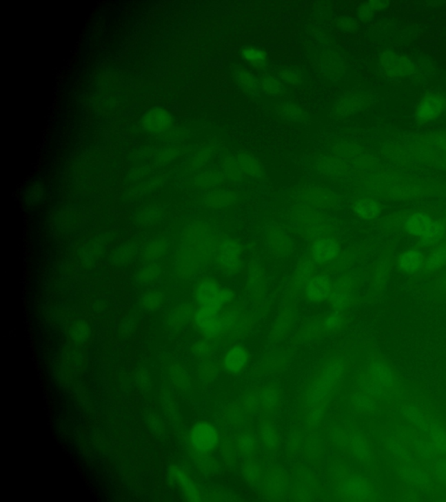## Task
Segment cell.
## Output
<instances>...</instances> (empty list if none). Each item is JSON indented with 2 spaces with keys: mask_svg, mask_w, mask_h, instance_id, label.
<instances>
[{
  "mask_svg": "<svg viewBox=\"0 0 446 502\" xmlns=\"http://www.w3.org/2000/svg\"><path fill=\"white\" fill-rule=\"evenodd\" d=\"M382 230L415 241L422 250H434L446 240V214L432 210L395 213L383 220Z\"/></svg>",
  "mask_w": 446,
  "mask_h": 502,
  "instance_id": "6da1fadb",
  "label": "cell"
},
{
  "mask_svg": "<svg viewBox=\"0 0 446 502\" xmlns=\"http://www.w3.org/2000/svg\"><path fill=\"white\" fill-rule=\"evenodd\" d=\"M234 299L232 290L221 286L214 279H205L197 289L196 299L200 309L210 312L221 313Z\"/></svg>",
  "mask_w": 446,
  "mask_h": 502,
  "instance_id": "7a4b0ae2",
  "label": "cell"
},
{
  "mask_svg": "<svg viewBox=\"0 0 446 502\" xmlns=\"http://www.w3.org/2000/svg\"><path fill=\"white\" fill-rule=\"evenodd\" d=\"M218 270L225 274H236L243 266V248L230 239H218L213 250Z\"/></svg>",
  "mask_w": 446,
  "mask_h": 502,
  "instance_id": "3957f363",
  "label": "cell"
},
{
  "mask_svg": "<svg viewBox=\"0 0 446 502\" xmlns=\"http://www.w3.org/2000/svg\"><path fill=\"white\" fill-rule=\"evenodd\" d=\"M380 65L386 75L394 79L409 77L414 74L413 62L404 54L393 51H385L380 56Z\"/></svg>",
  "mask_w": 446,
  "mask_h": 502,
  "instance_id": "277c9868",
  "label": "cell"
},
{
  "mask_svg": "<svg viewBox=\"0 0 446 502\" xmlns=\"http://www.w3.org/2000/svg\"><path fill=\"white\" fill-rule=\"evenodd\" d=\"M341 253V245L334 237H323L314 240L310 248V259L316 265H329L335 262Z\"/></svg>",
  "mask_w": 446,
  "mask_h": 502,
  "instance_id": "5b68a950",
  "label": "cell"
},
{
  "mask_svg": "<svg viewBox=\"0 0 446 502\" xmlns=\"http://www.w3.org/2000/svg\"><path fill=\"white\" fill-rule=\"evenodd\" d=\"M190 438L193 448L203 454L213 451L219 443V434L216 428L207 422H200L194 425Z\"/></svg>",
  "mask_w": 446,
  "mask_h": 502,
  "instance_id": "8992f818",
  "label": "cell"
},
{
  "mask_svg": "<svg viewBox=\"0 0 446 502\" xmlns=\"http://www.w3.org/2000/svg\"><path fill=\"white\" fill-rule=\"evenodd\" d=\"M194 320L200 331L209 338L220 335L231 322L230 317L203 309L197 310Z\"/></svg>",
  "mask_w": 446,
  "mask_h": 502,
  "instance_id": "52a82bcc",
  "label": "cell"
},
{
  "mask_svg": "<svg viewBox=\"0 0 446 502\" xmlns=\"http://www.w3.org/2000/svg\"><path fill=\"white\" fill-rule=\"evenodd\" d=\"M426 257L425 250L418 246L405 250L398 256L396 262L399 272L409 277L421 275Z\"/></svg>",
  "mask_w": 446,
  "mask_h": 502,
  "instance_id": "ba28073f",
  "label": "cell"
},
{
  "mask_svg": "<svg viewBox=\"0 0 446 502\" xmlns=\"http://www.w3.org/2000/svg\"><path fill=\"white\" fill-rule=\"evenodd\" d=\"M445 110L446 99L441 94L431 92L418 102L415 114L419 121L428 122L436 120Z\"/></svg>",
  "mask_w": 446,
  "mask_h": 502,
  "instance_id": "9c48e42d",
  "label": "cell"
},
{
  "mask_svg": "<svg viewBox=\"0 0 446 502\" xmlns=\"http://www.w3.org/2000/svg\"><path fill=\"white\" fill-rule=\"evenodd\" d=\"M305 294L310 302L320 303L328 300L333 290L332 279L326 274L314 276L305 285Z\"/></svg>",
  "mask_w": 446,
  "mask_h": 502,
  "instance_id": "30bf717a",
  "label": "cell"
},
{
  "mask_svg": "<svg viewBox=\"0 0 446 502\" xmlns=\"http://www.w3.org/2000/svg\"><path fill=\"white\" fill-rule=\"evenodd\" d=\"M340 375V369L338 366H330L323 373L321 378L317 381L316 384L314 386L312 401L313 403H319L323 401L327 396L329 395L330 391L335 385L336 379Z\"/></svg>",
  "mask_w": 446,
  "mask_h": 502,
  "instance_id": "8fae6325",
  "label": "cell"
},
{
  "mask_svg": "<svg viewBox=\"0 0 446 502\" xmlns=\"http://www.w3.org/2000/svg\"><path fill=\"white\" fill-rule=\"evenodd\" d=\"M412 421L419 428L424 430L434 441L435 448L442 452H446V434L444 430L434 423L427 422L420 417V415L416 414L411 415Z\"/></svg>",
  "mask_w": 446,
  "mask_h": 502,
  "instance_id": "7c38bea8",
  "label": "cell"
},
{
  "mask_svg": "<svg viewBox=\"0 0 446 502\" xmlns=\"http://www.w3.org/2000/svg\"><path fill=\"white\" fill-rule=\"evenodd\" d=\"M249 361V352L243 345H236L226 353L223 359L224 369L230 373H238Z\"/></svg>",
  "mask_w": 446,
  "mask_h": 502,
  "instance_id": "4fadbf2b",
  "label": "cell"
},
{
  "mask_svg": "<svg viewBox=\"0 0 446 502\" xmlns=\"http://www.w3.org/2000/svg\"><path fill=\"white\" fill-rule=\"evenodd\" d=\"M267 243L276 255L284 257L288 255L292 250L290 239L282 230L272 228L267 230Z\"/></svg>",
  "mask_w": 446,
  "mask_h": 502,
  "instance_id": "5bb4252c",
  "label": "cell"
},
{
  "mask_svg": "<svg viewBox=\"0 0 446 502\" xmlns=\"http://www.w3.org/2000/svg\"><path fill=\"white\" fill-rule=\"evenodd\" d=\"M446 268V241L432 250L426 257L423 275H432V274L440 272Z\"/></svg>",
  "mask_w": 446,
  "mask_h": 502,
  "instance_id": "9a60e30c",
  "label": "cell"
},
{
  "mask_svg": "<svg viewBox=\"0 0 446 502\" xmlns=\"http://www.w3.org/2000/svg\"><path fill=\"white\" fill-rule=\"evenodd\" d=\"M353 211L356 217L363 220L373 221L378 218L382 212L381 204L372 198H362L356 201Z\"/></svg>",
  "mask_w": 446,
  "mask_h": 502,
  "instance_id": "2e32d148",
  "label": "cell"
},
{
  "mask_svg": "<svg viewBox=\"0 0 446 502\" xmlns=\"http://www.w3.org/2000/svg\"><path fill=\"white\" fill-rule=\"evenodd\" d=\"M342 492L345 496L352 500L363 501L369 496L371 488L367 482L361 479L350 478L343 482Z\"/></svg>",
  "mask_w": 446,
  "mask_h": 502,
  "instance_id": "e0dca14e",
  "label": "cell"
},
{
  "mask_svg": "<svg viewBox=\"0 0 446 502\" xmlns=\"http://www.w3.org/2000/svg\"><path fill=\"white\" fill-rule=\"evenodd\" d=\"M352 283L348 279H343L339 283L333 285V290L330 297V305L336 310H342L349 305L352 300Z\"/></svg>",
  "mask_w": 446,
  "mask_h": 502,
  "instance_id": "ac0fdd59",
  "label": "cell"
},
{
  "mask_svg": "<svg viewBox=\"0 0 446 502\" xmlns=\"http://www.w3.org/2000/svg\"><path fill=\"white\" fill-rule=\"evenodd\" d=\"M315 265L316 264L312 262V259H305L299 262L296 272L294 273L292 283H290L292 290H298L305 288L309 281L314 277Z\"/></svg>",
  "mask_w": 446,
  "mask_h": 502,
  "instance_id": "d6986e66",
  "label": "cell"
},
{
  "mask_svg": "<svg viewBox=\"0 0 446 502\" xmlns=\"http://www.w3.org/2000/svg\"><path fill=\"white\" fill-rule=\"evenodd\" d=\"M247 286L250 292L254 297L262 296L266 289L267 280L265 273L261 267L256 264H251L249 276H247Z\"/></svg>",
  "mask_w": 446,
  "mask_h": 502,
  "instance_id": "ffe728a7",
  "label": "cell"
},
{
  "mask_svg": "<svg viewBox=\"0 0 446 502\" xmlns=\"http://www.w3.org/2000/svg\"><path fill=\"white\" fill-rule=\"evenodd\" d=\"M420 141L424 146L435 148L446 154V131L434 132L425 135Z\"/></svg>",
  "mask_w": 446,
  "mask_h": 502,
  "instance_id": "44dd1931",
  "label": "cell"
},
{
  "mask_svg": "<svg viewBox=\"0 0 446 502\" xmlns=\"http://www.w3.org/2000/svg\"><path fill=\"white\" fill-rule=\"evenodd\" d=\"M174 474L178 482L183 487L185 493L187 494V496H190L191 500H197L198 490H196V485L190 480V478L181 471L176 470Z\"/></svg>",
  "mask_w": 446,
  "mask_h": 502,
  "instance_id": "7402d4cb",
  "label": "cell"
},
{
  "mask_svg": "<svg viewBox=\"0 0 446 502\" xmlns=\"http://www.w3.org/2000/svg\"><path fill=\"white\" fill-rule=\"evenodd\" d=\"M243 56L246 61H250L251 64L257 66V67L263 66L266 61L265 54L262 50L251 48V46H247V48L243 49Z\"/></svg>",
  "mask_w": 446,
  "mask_h": 502,
  "instance_id": "603a6c76",
  "label": "cell"
},
{
  "mask_svg": "<svg viewBox=\"0 0 446 502\" xmlns=\"http://www.w3.org/2000/svg\"><path fill=\"white\" fill-rule=\"evenodd\" d=\"M237 161L241 170L245 172L250 176H256L260 172L259 164L254 161V158L249 157V155H242V157H239V161Z\"/></svg>",
  "mask_w": 446,
  "mask_h": 502,
  "instance_id": "cb8c5ba5",
  "label": "cell"
},
{
  "mask_svg": "<svg viewBox=\"0 0 446 502\" xmlns=\"http://www.w3.org/2000/svg\"><path fill=\"white\" fill-rule=\"evenodd\" d=\"M372 374L382 385H389L392 383V373L383 365H375L372 369Z\"/></svg>",
  "mask_w": 446,
  "mask_h": 502,
  "instance_id": "d4e9b609",
  "label": "cell"
},
{
  "mask_svg": "<svg viewBox=\"0 0 446 502\" xmlns=\"http://www.w3.org/2000/svg\"><path fill=\"white\" fill-rule=\"evenodd\" d=\"M212 201V203H211L212 206L221 207L227 205V204L232 203L233 194H230L226 192L217 194L216 196L214 197V201Z\"/></svg>",
  "mask_w": 446,
  "mask_h": 502,
  "instance_id": "484cf974",
  "label": "cell"
},
{
  "mask_svg": "<svg viewBox=\"0 0 446 502\" xmlns=\"http://www.w3.org/2000/svg\"><path fill=\"white\" fill-rule=\"evenodd\" d=\"M226 171L227 176L232 178L233 180H236L238 177H240L241 171L242 170H241L238 163H230L229 161V163L226 165Z\"/></svg>",
  "mask_w": 446,
  "mask_h": 502,
  "instance_id": "4316f807",
  "label": "cell"
},
{
  "mask_svg": "<svg viewBox=\"0 0 446 502\" xmlns=\"http://www.w3.org/2000/svg\"><path fill=\"white\" fill-rule=\"evenodd\" d=\"M436 468H437L438 474L440 475V477L446 483V461H439L437 465H436Z\"/></svg>",
  "mask_w": 446,
  "mask_h": 502,
  "instance_id": "83f0119b",
  "label": "cell"
}]
</instances>
